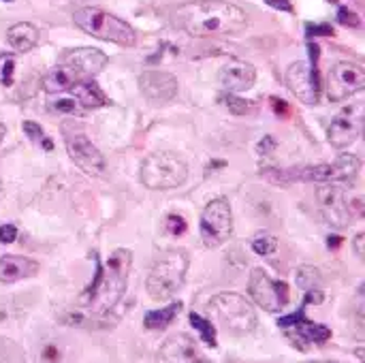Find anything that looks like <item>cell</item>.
Listing matches in <instances>:
<instances>
[{"mask_svg": "<svg viewBox=\"0 0 365 363\" xmlns=\"http://www.w3.org/2000/svg\"><path fill=\"white\" fill-rule=\"evenodd\" d=\"M21 128H24V133L28 135V139H30V141H34L36 145H43L45 150H51V148H53V143L49 141V137H45L43 128H41L36 122L26 120V122L21 124Z\"/></svg>", "mask_w": 365, "mask_h": 363, "instance_id": "f546056e", "label": "cell"}, {"mask_svg": "<svg viewBox=\"0 0 365 363\" xmlns=\"http://www.w3.org/2000/svg\"><path fill=\"white\" fill-rule=\"evenodd\" d=\"M353 248H355V255H357L359 259H364L365 257V235L364 233L355 235V240H353Z\"/></svg>", "mask_w": 365, "mask_h": 363, "instance_id": "d590c367", "label": "cell"}, {"mask_svg": "<svg viewBox=\"0 0 365 363\" xmlns=\"http://www.w3.org/2000/svg\"><path fill=\"white\" fill-rule=\"evenodd\" d=\"M133 265V252L118 248L107 259L105 267L96 261V276L92 285L83 291L81 304L94 312H109L120 304L128 287V274Z\"/></svg>", "mask_w": 365, "mask_h": 363, "instance_id": "7a4b0ae2", "label": "cell"}, {"mask_svg": "<svg viewBox=\"0 0 365 363\" xmlns=\"http://www.w3.org/2000/svg\"><path fill=\"white\" fill-rule=\"evenodd\" d=\"M17 240V227L15 225H2L0 227V244H13Z\"/></svg>", "mask_w": 365, "mask_h": 363, "instance_id": "e575fe53", "label": "cell"}, {"mask_svg": "<svg viewBox=\"0 0 365 363\" xmlns=\"http://www.w3.org/2000/svg\"><path fill=\"white\" fill-rule=\"evenodd\" d=\"M13 71H15V58L13 56H4L0 60V83L2 86H11L13 83Z\"/></svg>", "mask_w": 365, "mask_h": 363, "instance_id": "4dcf8cb0", "label": "cell"}, {"mask_svg": "<svg viewBox=\"0 0 365 363\" xmlns=\"http://www.w3.org/2000/svg\"><path fill=\"white\" fill-rule=\"evenodd\" d=\"M139 178H141L143 186H148L150 190L178 188L188 178V165L175 152H169V150L154 152L143 160V165L139 169Z\"/></svg>", "mask_w": 365, "mask_h": 363, "instance_id": "8992f818", "label": "cell"}, {"mask_svg": "<svg viewBox=\"0 0 365 363\" xmlns=\"http://www.w3.org/2000/svg\"><path fill=\"white\" fill-rule=\"evenodd\" d=\"M269 6H274V9H278V11H287V13H291L293 11V4H291V0H265Z\"/></svg>", "mask_w": 365, "mask_h": 363, "instance_id": "8d00e7d4", "label": "cell"}, {"mask_svg": "<svg viewBox=\"0 0 365 363\" xmlns=\"http://www.w3.org/2000/svg\"><path fill=\"white\" fill-rule=\"evenodd\" d=\"M252 250L259 255V257H269L278 250V240L269 233H261L252 240Z\"/></svg>", "mask_w": 365, "mask_h": 363, "instance_id": "f1b7e54d", "label": "cell"}, {"mask_svg": "<svg viewBox=\"0 0 365 363\" xmlns=\"http://www.w3.org/2000/svg\"><path fill=\"white\" fill-rule=\"evenodd\" d=\"M188 272V252L182 248H171L160 252V257L154 261L145 289L154 302H167L171 300L184 285Z\"/></svg>", "mask_w": 365, "mask_h": 363, "instance_id": "3957f363", "label": "cell"}, {"mask_svg": "<svg viewBox=\"0 0 365 363\" xmlns=\"http://www.w3.org/2000/svg\"><path fill=\"white\" fill-rule=\"evenodd\" d=\"M361 160L355 154H340L334 163V184H355Z\"/></svg>", "mask_w": 365, "mask_h": 363, "instance_id": "603a6c76", "label": "cell"}, {"mask_svg": "<svg viewBox=\"0 0 365 363\" xmlns=\"http://www.w3.org/2000/svg\"><path fill=\"white\" fill-rule=\"evenodd\" d=\"M310 363H338V362H310Z\"/></svg>", "mask_w": 365, "mask_h": 363, "instance_id": "b9f144b4", "label": "cell"}, {"mask_svg": "<svg viewBox=\"0 0 365 363\" xmlns=\"http://www.w3.org/2000/svg\"><path fill=\"white\" fill-rule=\"evenodd\" d=\"M66 152L71 160L86 171L88 175H103L105 173V158L98 152V148L86 137V135H73L66 139Z\"/></svg>", "mask_w": 365, "mask_h": 363, "instance_id": "4fadbf2b", "label": "cell"}, {"mask_svg": "<svg viewBox=\"0 0 365 363\" xmlns=\"http://www.w3.org/2000/svg\"><path fill=\"white\" fill-rule=\"evenodd\" d=\"M295 280H297V287H299V289L312 291V289H319V287H321V272H319L317 267L304 265V267L297 270Z\"/></svg>", "mask_w": 365, "mask_h": 363, "instance_id": "83f0119b", "label": "cell"}, {"mask_svg": "<svg viewBox=\"0 0 365 363\" xmlns=\"http://www.w3.org/2000/svg\"><path fill=\"white\" fill-rule=\"evenodd\" d=\"M227 105H229V111H233V113H237V116L248 113V111H250V107H252L248 101H242V98L233 96L231 92H229V96H227Z\"/></svg>", "mask_w": 365, "mask_h": 363, "instance_id": "1f68e13d", "label": "cell"}, {"mask_svg": "<svg viewBox=\"0 0 365 363\" xmlns=\"http://www.w3.org/2000/svg\"><path fill=\"white\" fill-rule=\"evenodd\" d=\"M287 88L306 105H317L321 101V81L317 73V64L310 62H293L284 75Z\"/></svg>", "mask_w": 365, "mask_h": 363, "instance_id": "30bf717a", "label": "cell"}, {"mask_svg": "<svg viewBox=\"0 0 365 363\" xmlns=\"http://www.w3.org/2000/svg\"><path fill=\"white\" fill-rule=\"evenodd\" d=\"M233 233V210L227 199H214L201 214V240L207 248H220Z\"/></svg>", "mask_w": 365, "mask_h": 363, "instance_id": "52a82bcc", "label": "cell"}, {"mask_svg": "<svg viewBox=\"0 0 365 363\" xmlns=\"http://www.w3.org/2000/svg\"><path fill=\"white\" fill-rule=\"evenodd\" d=\"M201 359L195 340L186 334L167 338L156 355V363H199Z\"/></svg>", "mask_w": 365, "mask_h": 363, "instance_id": "ac0fdd59", "label": "cell"}, {"mask_svg": "<svg viewBox=\"0 0 365 363\" xmlns=\"http://www.w3.org/2000/svg\"><path fill=\"white\" fill-rule=\"evenodd\" d=\"M9 2H11V0H9Z\"/></svg>", "mask_w": 365, "mask_h": 363, "instance_id": "ee69618b", "label": "cell"}, {"mask_svg": "<svg viewBox=\"0 0 365 363\" xmlns=\"http://www.w3.org/2000/svg\"><path fill=\"white\" fill-rule=\"evenodd\" d=\"M361 124H364V107L361 105H353L346 107L342 113H338L329 128H327V139L336 150H344L351 143H355V139L361 133Z\"/></svg>", "mask_w": 365, "mask_h": 363, "instance_id": "7c38bea8", "label": "cell"}, {"mask_svg": "<svg viewBox=\"0 0 365 363\" xmlns=\"http://www.w3.org/2000/svg\"><path fill=\"white\" fill-rule=\"evenodd\" d=\"M365 88V71L355 64L340 60L331 66L327 77V96L331 103H342L349 96L361 92Z\"/></svg>", "mask_w": 365, "mask_h": 363, "instance_id": "9c48e42d", "label": "cell"}, {"mask_svg": "<svg viewBox=\"0 0 365 363\" xmlns=\"http://www.w3.org/2000/svg\"><path fill=\"white\" fill-rule=\"evenodd\" d=\"M4 137H6V126H4V124L0 122V143L4 141Z\"/></svg>", "mask_w": 365, "mask_h": 363, "instance_id": "60d3db41", "label": "cell"}, {"mask_svg": "<svg viewBox=\"0 0 365 363\" xmlns=\"http://www.w3.org/2000/svg\"><path fill=\"white\" fill-rule=\"evenodd\" d=\"M6 41L15 51L26 53L38 43V30H36V26H32L28 21H19L6 30Z\"/></svg>", "mask_w": 365, "mask_h": 363, "instance_id": "7402d4cb", "label": "cell"}, {"mask_svg": "<svg viewBox=\"0 0 365 363\" xmlns=\"http://www.w3.org/2000/svg\"><path fill=\"white\" fill-rule=\"evenodd\" d=\"M190 325L201 334V340L207 344V347H216V329H214V325L207 321V319H203L201 315H197V312H190Z\"/></svg>", "mask_w": 365, "mask_h": 363, "instance_id": "4316f807", "label": "cell"}, {"mask_svg": "<svg viewBox=\"0 0 365 363\" xmlns=\"http://www.w3.org/2000/svg\"><path fill=\"white\" fill-rule=\"evenodd\" d=\"M171 21L186 34L205 39L242 32L248 26V15L227 0H190L171 13Z\"/></svg>", "mask_w": 365, "mask_h": 363, "instance_id": "6da1fadb", "label": "cell"}, {"mask_svg": "<svg viewBox=\"0 0 365 363\" xmlns=\"http://www.w3.org/2000/svg\"><path fill=\"white\" fill-rule=\"evenodd\" d=\"M68 92L77 98V103L83 111L101 109L107 103V96L103 94L101 86L94 79H81L73 88H68Z\"/></svg>", "mask_w": 365, "mask_h": 363, "instance_id": "ffe728a7", "label": "cell"}, {"mask_svg": "<svg viewBox=\"0 0 365 363\" xmlns=\"http://www.w3.org/2000/svg\"><path fill=\"white\" fill-rule=\"evenodd\" d=\"M274 105H276V111H278V113H280V111L284 113V111H287V107H289V105H287L284 101H280V103H278L276 98H274Z\"/></svg>", "mask_w": 365, "mask_h": 363, "instance_id": "ab89813d", "label": "cell"}, {"mask_svg": "<svg viewBox=\"0 0 365 363\" xmlns=\"http://www.w3.org/2000/svg\"><path fill=\"white\" fill-rule=\"evenodd\" d=\"M338 21L344 24V26H351V28H357V26L361 24L359 15H357L355 11H351V9H344V6L338 11Z\"/></svg>", "mask_w": 365, "mask_h": 363, "instance_id": "836d02e7", "label": "cell"}, {"mask_svg": "<svg viewBox=\"0 0 365 363\" xmlns=\"http://www.w3.org/2000/svg\"><path fill=\"white\" fill-rule=\"evenodd\" d=\"M165 227H167V231L171 235H182L186 231V220L182 216H178V214H171V216H167Z\"/></svg>", "mask_w": 365, "mask_h": 363, "instance_id": "d6a6232c", "label": "cell"}, {"mask_svg": "<svg viewBox=\"0 0 365 363\" xmlns=\"http://www.w3.org/2000/svg\"><path fill=\"white\" fill-rule=\"evenodd\" d=\"M334 30L329 26H308V34H331Z\"/></svg>", "mask_w": 365, "mask_h": 363, "instance_id": "f35d334b", "label": "cell"}, {"mask_svg": "<svg viewBox=\"0 0 365 363\" xmlns=\"http://www.w3.org/2000/svg\"><path fill=\"white\" fill-rule=\"evenodd\" d=\"M36 272H38V263L28 257L6 255L0 259V282L2 285H13V282L32 278Z\"/></svg>", "mask_w": 365, "mask_h": 363, "instance_id": "d6986e66", "label": "cell"}, {"mask_svg": "<svg viewBox=\"0 0 365 363\" xmlns=\"http://www.w3.org/2000/svg\"><path fill=\"white\" fill-rule=\"evenodd\" d=\"M210 312L216 319V323L231 336H248L259 325L255 308L240 293L214 295L210 302Z\"/></svg>", "mask_w": 365, "mask_h": 363, "instance_id": "5b68a950", "label": "cell"}, {"mask_svg": "<svg viewBox=\"0 0 365 363\" xmlns=\"http://www.w3.org/2000/svg\"><path fill=\"white\" fill-rule=\"evenodd\" d=\"M276 148V141H274V137H265V139H261V143H259V152H269V150H274Z\"/></svg>", "mask_w": 365, "mask_h": 363, "instance_id": "74e56055", "label": "cell"}, {"mask_svg": "<svg viewBox=\"0 0 365 363\" xmlns=\"http://www.w3.org/2000/svg\"><path fill=\"white\" fill-rule=\"evenodd\" d=\"M139 90L152 105H165L178 94V79L165 71H145L139 77Z\"/></svg>", "mask_w": 365, "mask_h": 363, "instance_id": "5bb4252c", "label": "cell"}, {"mask_svg": "<svg viewBox=\"0 0 365 363\" xmlns=\"http://www.w3.org/2000/svg\"><path fill=\"white\" fill-rule=\"evenodd\" d=\"M304 308H306V304L299 308V312L278 319V325H280L282 329H291L299 342H308V344H312V342H314V344L327 342V340L331 338V329L325 327V325H321V323L308 321V319L304 317Z\"/></svg>", "mask_w": 365, "mask_h": 363, "instance_id": "2e32d148", "label": "cell"}, {"mask_svg": "<svg viewBox=\"0 0 365 363\" xmlns=\"http://www.w3.org/2000/svg\"><path fill=\"white\" fill-rule=\"evenodd\" d=\"M60 62L71 66L73 71H77V75L81 79H94V75H98L105 68L107 56L94 47H77V49L64 51Z\"/></svg>", "mask_w": 365, "mask_h": 363, "instance_id": "9a60e30c", "label": "cell"}, {"mask_svg": "<svg viewBox=\"0 0 365 363\" xmlns=\"http://www.w3.org/2000/svg\"><path fill=\"white\" fill-rule=\"evenodd\" d=\"M73 21L77 28H81L86 34L109 41L122 47H133L137 43V34L130 24L124 19L111 15L109 11H103L98 6H81L73 13Z\"/></svg>", "mask_w": 365, "mask_h": 363, "instance_id": "277c9868", "label": "cell"}, {"mask_svg": "<svg viewBox=\"0 0 365 363\" xmlns=\"http://www.w3.org/2000/svg\"><path fill=\"white\" fill-rule=\"evenodd\" d=\"M180 310H182L180 302H173V304H169L167 308H160V310H150L143 317V325L148 329H165V327H169L173 323V319L178 317Z\"/></svg>", "mask_w": 365, "mask_h": 363, "instance_id": "cb8c5ba5", "label": "cell"}, {"mask_svg": "<svg viewBox=\"0 0 365 363\" xmlns=\"http://www.w3.org/2000/svg\"><path fill=\"white\" fill-rule=\"evenodd\" d=\"M0 363H26V353L15 340L0 336Z\"/></svg>", "mask_w": 365, "mask_h": 363, "instance_id": "484cf974", "label": "cell"}, {"mask_svg": "<svg viewBox=\"0 0 365 363\" xmlns=\"http://www.w3.org/2000/svg\"><path fill=\"white\" fill-rule=\"evenodd\" d=\"M317 201L321 208L323 218L336 227L344 229L351 223V203L346 201V195L340 186L336 184H321L317 190Z\"/></svg>", "mask_w": 365, "mask_h": 363, "instance_id": "8fae6325", "label": "cell"}, {"mask_svg": "<svg viewBox=\"0 0 365 363\" xmlns=\"http://www.w3.org/2000/svg\"><path fill=\"white\" fill-rule=\"evenodd\" d=\"M49 109L53 113H83V109L79 107L77 98L66 90V92H58V94H49V101H47Z\"/></svg>", "mask_w": 365, "mask_h": 363, "instance_id": "d4e9b609", "label": "cell"}, {"mask_svg": "<svg viewBox=\"0 0 365 363\" xmlns=\"http://www.w3.org/2000/svg\"><path fill=\"white\" fill-rule=\"evenodd\" d=\"M248 293L265 312H280L289 304V285L282 280H272L269 274L261 267H255L250 272Z\"/></svg>", "mask_w": 365, "mask_h": 363, "instance_id": "ba28073f", "label": "cell"}, {"mask_svg": "<svg viewBox=\"0 0 365 363\" xmlns=\"http://www.w3.org/2000/svg\"><path fill=\"white\" fill-rule=\"evenodd\" d=\"M77 81H81V77L77 75V71H73L66 64H58L53 66L45 77H43V90L47 94H58V92H66L68 88H73Z\"/></svg>", "mask_w": 365, "mask_h": 363, "instance_id": "44dd1931", "label": "cell"}, {"mask_svg": "<svg viewBox=\"0 0 365 363\" xmlns=\"http://www.w3.org/2000/svg\"><path fill=\"white\" fill-rule=\"evenodd\" d=\"M218 81H220V86H222L227 92H231V94H235V92H246V90H250V88L255 86V81H257V68H255L250 62H246V60H229V62L220 68Z\"/></svg>", "mask_w": 365, "mask_h": 363, "instance_id": "e0dca14e", "label": "cell"}, {"mask_svg": "<svg viewBox=\"0 0 365 363\" xmlns=\"http://www.w3.org/2000/svg\"><path fill=\"white\" fill-rule=\"evenodd\" d=\"M199 363H212V362H207V359H205V357H203V359H201V362Z\"/></svg>", "mask_w": 365, "mask_h": 363, "instance_id": "7bdbcfd3", "label": "cell"}]
</instances>
